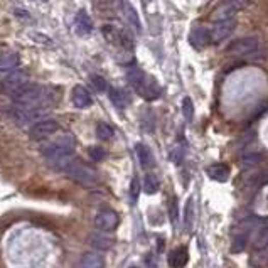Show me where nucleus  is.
I'll list each match as a JSON object with an SVG mask.
<instances>
[{
    "instance_id": "14",
    "label": "nucleus",
    "mask_w": 268,
    "mask_h": 268,
    "mask_svg": "<svg viewBox=\"0 0 268 268\" xmlns=\"http://www.w3.org/2000/svg\"><path fill=\"white\" fill-rule=\"evenodd\" d=\"M20 58L15 52H5L0 54V73H12L19 68Z\"/></svg>"
},
{
    "instance_id": "11",
    "label": "nucleus",
    "mask_w": 268,
    "mask_h": 268,
    "mask_svg": "<svg viewBox=\"0 0 268 268\" xmlns=\"http://www.w3.org/2000/svg\"><path fill=\"white\" fill-rule=\"evenodd\" d=\"M74 31L78 36H90L91 31H93V22H91V17L88 15L85 9H81L76 12L74 15Z\"/></svg>"
},
{
    "instance_id": "1",
    "label": "nucleus",
    "mask_w": 268,
    "mask_h": 268,
    "mask_svg": "<svg viewBox=\"0 0 268 268\" xmlns=\"http://www.w3.org/2000/svg\"><path fill=\"white\" fill-rule=\"evenodd\" d=\"M51 167L59 172H64L71 180L78 182L79 185H85V187H95L98 184V174L95 169L86 166L79 158H74V155L61 158Z\"/></svg>"
},
{
    "instance_id": "24",
    "label": "nucleus",
    "mask_w": 268,
    "mask_h": 268,
    "mask_svg": "<svg viewBox=\"0 0 268 268\" xmlns=\"http://www.w3.org/2000/svg\"><path fill=\"white\" fill-rule=\"evenodd\" d=\"M113 135H115L113 127H110L108 123H98V127H96V137L98 139L100 140H110Z\"/></svg>"
},
{
    "instance_id": "9",
    "label": "nucleus",
    "mask_w": 268,
    "mask_h": 268,
    "mask_svg": "<svg viewBox=\"0 0 268 268\" xmlns=\"http://www.w3.org/2000/svg\"><path fill=\"white\" fill-rule=\"evenodd\" d=\"M236 19H228V20H221V22H216L215 27L209 31L211 36V42L212 44H220L224 39H228L229 36L233 34V31L236 29Z\"/></svg>"
},
{
    "instance_id": "8",
    "label": "nucleus",
    "mask_w": 268,
    "mask_h": 268,
    "mask_svg": "<svg viewBox=\"0 0 268 268\" xmlns=\"http://www.w3.org/2000/svg\"><path fill=\"white\" fill-rule=\"evenodd\" d=\"M118 223H120V216L118 212L113 209H101L95 216V228L100 233L113 231V229L118 226Z\"/></svg>"
},
{
    "instance_id": "26",
    "label": "nucleus",
    "mask_w": 268,
    "mask_h": 268,
    "mask_svg": "<svg viewBox=\"0 0 268 268\" xmlns=\"http://www.w3.org/2000/svg\"><path fill=\"white\" fill-rule=\"evenodd\" d=\"M182 115L187 122H191L194 117V105H193V100H191L189 96H185L182 100Z\"/></svg>"
},
{
    "instance_id": "28",
    "label": "nucleus",
    "mask_w": 268,
    "mask_h": 268,
    "mask_svg": "<svg viewBox=\"0 0 268 268\" xmlns=\"http://www.w3.org/2000/svg\"><path fill=\"white\" fill-rule=\"evenodd\" d=\"M90 79H91V85L95 86V90H96L98 93H103V91L108 90V83H106V79L103 78V76L93 74Z\"/></svg>"
},
{
    "instance_id": "16",
    "label": "nucleus",
    "mask_w": 268,
    "mask_h": 268,
    "mask_svg": "<svg viewBox=\"0 0 268 268\" xmlns=\"http://www.w3.org/2000/svg\"><path fill=\"white\" fill-rule=\"evenodd\" d=\"M122 9H123V14L130 22V25H132L137 32H140L142 31V22H140V17H139V14H137L133 5L130 4L128 0H122Z\"/></svg>"
},
{
    "instance_id": "18",
    "label": "nucleus",
    "mask_w": 268,
    "mask_h": 268,
    "mask_svg": "<svg viewBox=\"0 0 268 268\" xmlns=\"http://www.w3.org/2000/svg\"><path fill=\"white\" fill-rule=\"evenodd\" d=\"M81 266L83 268H105V258L103 255L96 253V251H88L81 258Z\"/></svg>"
},
{
    "instance_id": "12",
    "label": "nucleus",
    "mask_w": 268,
    "mask_h": 268,
    "mask_svg": "<svg viewBox=\"0 0 268 268\" xmlns=\"http://www.w3.org/2000/svg\"><path fill=\"white\" fill-rule=\"evenodd\" d=\"M189 42L194 49H202L206 47L211 42V36H209V29L206 27H194L189 34Z\"/></svg>"
},
{
    "instance_id": "23",
    "label": "nucleus",
    "mask_w": 268,
    "mask_h": 268,
    "mask_svg": "<svg viewBox=\"0 0 268 268\" xmlns=\"http://www.w3.org/2000/svg\"><path fill=\"white\" fill-rule=\"evenodd\" d=\"M105 233H100V234H93V236L90 238V243L93 248L96 250H110L112 245H113V239L103 236Z\"/></svg>"
},
{
    "instance_id": "15",
    "label": "nucleus",
    "mask_w": 268,
    "mask_h": 268,
    "mask_svg": "<svg viewBox=\"0 0 268 268\" xmlns=\"http://www.w3.org/2000/svg\"><path fill=\"white\" fill-rule=\"evenodd\" d=\"M160 93H162V90H160V86H158V85L155 83V79L147 78L145 83H144V86H142L140 91H139V95L144 96L145 100L152 101V100H157V98L160 96Z\"/></svg>"
},
{
    "instance_id": "7",
    "label": "nucleus",
    "mask_w": 268,
    "mask_h": 268,
    "mask_svg": "<svg viewBox=\"0 0 268 268\" xmlns=\"http://www.w3.org/2000/svg\"><path fill=\"white\" fill-rule=\"evenodd\" d=\"M59 130V123L52 118H42L39 122H36L29 130V135L32 140H42L47 137L54 135Z\"/></svg>"
},
{
    "instance_id": "5",
    "label": "nucleus",
    "mask_w": 268,
    "mask_h": 268,
    "mask_svg": "<svg viewBox=\"0 0 268 268\" xmlns=\"http://www.w3.org/2000/svg\"><path fill=\"white\" fill-rule=\"evenodd\" d=\"M250 0H226V2L220 4L212 12V20L216 22H221V20H228V19H234L239 10L248 7Z\"/></svg>"
},
{
    "instance_id": "10",
    "label": "nucleus",
    "mask_w": 268,
    "mask_h": 268,
    "mask_svg": "<svg viewBox=\"0 0 268 268\" xmlns=\"http://www.w3.org/2000/svg\"><path fill=\"white\" fill-rule=\"evenodd\" d=\"M27 79H29V74H27L25 71L15 69V71L9 73L4 78V81H2V90L10 95V93H14L15 90H19L20 86H24L25 83H29Z\"/></svg>"
},
{
    "instance_id": "27",
    "label": "nucleus",
    "mask_w": 268,
    "mask_h": 268,
    "mask_svg": "<svg viewBox=\"0 0 268 268\" xmlns=\"http://www.w3.org/2000/svg\"><path fill=\"white\" fill-rule=\"evenodd\" d=\"M260 160H261V155L258 154V152H253V154H245L243 158H242V166L245 169H248V167L256 166Z\"/></svg>"
},
{
    "instance_id": "29",
    "label": "nucleus",
    "mask_w": 268,
    "mask_h": 268,
    "mask_svg": "<svg viewBox=\"0 0 268 268\" xmlns=\"http://www.w3.org/2000/svg\"><path fill=\"white\" fill-rule=\"evenodd\" d=\"M88 155L93 162H100V160H103V157H105V150H103L101 147H90Z\"/></svg>"
},
{
    "instance_id": "30",
    "label": "nucleus",
    "mask_w": 268,
    "mask_h": 268,
    "mask_svg": "<svg viewBox=\"0 0 268 268\" xmlns=\"http://www.w3.org/2000/svg\"><path fill=\"white\" fill-rule=\"evenodd\" d=\"M194 206H193V199L187 202V207H185V228L191 229L193 228V220H194Z\"/></svg>"
},
{
    "instance_id": "6",
    "label": "nucleus",
    "mask_w": 268,
    "mask_h": 268,
    "mask_svg": "<svg viewBox=\"0 0 268 268\" xmlns=\"http://www.w3.org/2000/svg\"><path fill=\"white\" fill-rule=\"evenodd\" d=\"M10 117H12L19 125L24 123H36L42 120L46 113V108H32V106H19L15 105L14 108H10Z\"/></svg>"
},
{
    "instance_id": "22",
    "label": "nucleus",
    "mask_w": 268,
    "mask_h": 268,
    "mask_svg": "<svg viewBox=\"0 0 268 268\" xmlns=\"http://www.w3.org/2000/svg\"><path fill=\"white\" fill-rule=\"evenodd\" d=\"M108 95H110V100L118 110H123L125 106L128 105V96L125 95L123 90L120 88H108Z\"/></svg>"
},
{
    "instance_id": "21",
    "label": "nucleus",
    "mask_w": 268,
    "mask_h": 268,
    "mask_svg": "<svg viewBox=\"0 0 268 268\" xmlns=\"http://www.w3.org/2000/svg\"><path fill=\"white\" fill-rule=\"evenodd\" d=\"M135 150H137V157H139V162H140L142 167L149 169V167L154 166V158H152V154H150L149 147L144 145V144H137Z\"/></svg>"
},
{
    "instance_id": "20",
    "label": "nucleus",
    "mask_w": 268,
    "mask_h": 268,
    "mask_svg": "<svg viewBox=\"0 0 268 268\" xmlns=\"http://www.w3.org/2000/svg\"><path fill=\"white\" fill-rule=\"evenodd\" d=\"M207 176L215 180H226L229 177V167L224 166V164H212L211 167H207Z\"/></svg>"
},
{
    "instance_id": "25",
    "label": "nucleus",
    "mask_w": 268,
    "mask_h": 268,
    "mask_svg": "<svg viewBox=\"0 0 268 268\" xmlns=\"http://www.w3.org/2000/svg\"><path fill=\"white\" fill-rule=\"evenodd\" d=\"M144 191L147 194H154L158 191V180L154 176H150V174H147L144 179Z\"/></svg>"
},
{
    "instance_id": "13",
    "label": "nucleus",
    "mask_w": 268,
    "mask_h": 268,
    "mask_svg": "<svg viewBox=\"0 0 268 268\" xmlns=\"http://www.w3.org/2000/svg\"><path fill=\"white\" fill-rule=\"evenodd\" d=\"M71 100H73V105L79 110L83 108H88L91 105V95L90 91L81 85H76L73 88V93H71Z\"/></svg>"
},
{
    "instance_id": "33",
    "label": "nucleus",
    "mask_w": 268,
    "mask_h": 268,
    "mask_svg": "<svg viewBox=\"0 0 268 268\" xmlns=\"http://www.w3.org/2000/svg\"><path fill=\"white\" fill-rule=\"evenodd\" d=\"M171 158H172V160L176 162V164H179V162H180V150H179V149H174Z\"/></svg>"
},
{
    "instance_id": "2",
    "label": "nucleus",
    "mask_w": 268,
    "mask_h": 268,
    "mask_svg": "<svg viewBox=\"0 0 268 268\" xmlns=\"http://www.w3.org/2000/svg\"><path fill=\"white\" fill-rule=\"evenodd\" d=\"M10 100L14 105L19 106H32V108H47L51 105L49 101V90L37 83H25L19 90L10 93Z\"/></svg>"
},
{
    "instance_id": "3",
    "label": "nucleus",
    "mask_w": 268,
    "mask_h": 268,
    "mask_svg": "<svg viewBox=\"0 0 268 268\" xmlns=\"http://www.w3.org/2000/svg\"><path fill=\"white\" fill-rule=\"evenodd\" d=\"M74 149H76L74 137L71 133H66V135H63L61 139H58L56 142H51V144L42 147V154H44L49 166H52V164H56L58 160H61V158L73 155Z\"/></svg>"
},
{
    "instance_id": "31",
    "label": "nucleus",
    "mask_w": 268,
    "mask_h": 268,
    "mask_svg": "<svg viewBox=\"0 0 268 268\" xmlns=\"http://www.w3.org/2000/svg\"><path fill=\"white\" fill-rule=\"evenodd\" d=\"M139 194H140L139 179H132V184H130V199H132V202H137V199H139Z\"/></svg>"
},
{
    "instance_id": "34",
    "label": "nucleus",
    "mask_w": 268,
    "mask_h": 268,
    "mask_svg": "<svg viewBox=\"0 0 268 268\" xmlns=\"http://www.w3.org/2000/svg\"><path fill=\"white\" fill-rule=\"evenodd\" d=\"M130 268H137V266H130Z\"/></svg>"
},
{
    "instance_id": "17",
    "label": "nucleus",
    "mask_w": 268,
    "mask_h": 268,
    "mask_svg": "<svg viewBox=\"0 0 268 268\" xmlns=\"http://www.w3.org/2000/svg\"><path fill=\"white\" fill-rule=\"evenodd\" d=\"M127 78H128V83L132 85V88L139 93L140 88L144 86L145 83V79H147V76L145 73L142 71L140 68H137V66H132L128 71H127Z\"/></svg>"
},
{
    "instance_id": "19",
    "label": "nucleus",
    "mask_w": 268,
    "mask_h": 268,
    "mask_svg": "<svg viewBox=\"0 0 268 268\" xmlns=\"http://www.w3.org/2000/svg\"><path fill=\"white\" fill-rule=\"evenodd\" d=\"M187 258H189L187 250L180 246V248L174 250L171 256H169V265H171L172 268H182L185 263H187Z\"/></svg>"
},
{
    "instance_id": "32",
    "label": "nucleus",
    "mask_w": 268,
    "mask_h": 268,
    "mask_svg": "<svg viewBox=\"0 0 268 268\" xmlns=\"http://www.w3.org/2000/svg\"><path fill=\"white\" fill-rule=\"evenodd\" d=\"M169 216H171L172 221H176L179 218V212H177V201L172 199V202L169 204Z\"/></svg>"
},
{
    "instance_id": "4",
    "label": "nucleus",
    "mask_w": 268,
    "mask_h": 268,
    "mask_svg": "<svg viewBox=\"0 0 268 268\" xmlns=\"http://www.w3.org/2000/svg\"><path fill=\"white\" fill-rule=\"evenodd\" d=\"M260 49V39L256 36L238 37L233 42H229L226 52L233 58H250L255 56Z\"/></svg>"
}]
</instances>
